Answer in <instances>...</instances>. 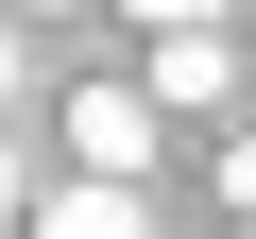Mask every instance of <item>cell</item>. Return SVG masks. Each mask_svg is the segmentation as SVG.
Masks as SVG:
<instances>
[{
    "label": "cell",
    "mask_w": 256,
    "mask_h": 239,
    "mask_svg": "<svg viewBox=\"0 0 256 239\" xmlns=\"http://www.w3.org/2000/svg\"><path fill=\"white\" fill-rule=\"evenodd\" d=\"M222 86H239V34H154V68H137L154 120H188V102H222Z\"/></svg>",
    "instance_id": "obj_2"
},
{
    "label": "cell",
    "mask_w": 256,
    "mask_h": 239,
    "mask_svg": "<svg viewBox=\"0 0 256 239\" xmlns=\"http://www.w3.org/2000/svg\"><path fill=\"white\" fill-rule=\"evenodd\" d=\"M68 154H86V188H137V171H154V102H137V86H86V102H68Z\"/></svg>",
    "instance_id": "obj_1"
},
{
    "label": "cell",
    "mask_w": 256,
    "mask_h": 239,
    "mask_svg": "<svg viewBox=\"0 0 256 239\" xmlns=\"http://www.w3.org/2000/svg\"><path fill=\"white\" fill-rule=\"evenodd\" d=\"M0 222H18V154H0Z\"/></svg>",
    "instance_id": "obj_7"
},
{
    "label": "cell",
    "mask_w": 256,
    "mask_h": 239,
    "mask_svg": "<svg viewBox=\"0 0 256 239\" xmlns=\"http://www.w3.org/2000/svg\"><path fill=\"white\" fill-rule=\"evenodd\" d=\"M239 239H256V222H239Z\"/></svg>",
    "instance_id": "obj_10"
},
{
    "label": "cell",
    "mask_w": 256,
    "mask_h": 239,
    "mask_svg": "<svg viewBox=\"0 0 256 239\" xmlns=\"http://www.w3.org/2000/svg\"><path fill=\"white\" fill-rule=\"evenodd\" d=\"M0 102H18V18H0Z\"/></svg>",
    "instance_id": "obj_6"
},
{
    "label": "cell",
    "mask_w": 256,
    "mask_h": 239,
    "mask_svg": "<svg viewBox=\"0 0 256 239\" xmlns=\"http://www.w3.org/2000/svg\"><path fill=\"white\" fill-rule=\"evenodd\" d=\"M239 86H256V52H239Z\"/></svg>",
    "instance_id": "obj_9"
},
{
    "label": "cell",
    "mask_w": 256,
    "mask_h": 239,
    "mask_svg": "<svg viewBox=\"0 0 256 239\" xmlns=\"http://www.w3.org/2000/svg\"><path fill=\"white\" fill-rule=\"evenodd\" d=\"M34 239H154V205H137V188H52Z\"/></svg>",
    "instance_id": "obj_3"
},
{
    "label": "cell",
    "mask_w": 256,
    "mask_h": 239,
    "mask_svg": "<svg viewBox=\"0 0 256 239\" xmlns=\"http://www.w3.org/2000/svg\"><path fill=\"white\" fill-rule=\"evenodd\" d=\"M222 205H239V222H256V137H239V154H222Z\"/></svg>",
    "instance_id": "obj_5"
},
{
    "label": "cell",
    "mask_w": 256,
    "mask_h": 239,
    "mask_svg": "<svg viewBox=\"0 0 256 239\" xmlns=\"http://www.w3.org/2000/svg\"><path fill=\"white\" fill-rule=\"evenodd\" d=\"M137 18H154V34H222L239 0H137Z\"/></svg>",
    "instance_id": "obj_4"
},
{
    "label": "cell",
    "mask_w": 256,
    "mask_h": 239,
    "mask_svg": "<svg viewBox=\"0 0 256 239\" xmlns=\"http://www.w3.org/2000/svg\"><path fill=\"white\" fill-rule=\"evenodd\" d=\"M18 18H68V0H18Z\"/></svg>",
    "instance_id": "obj_8"
}]
</instances>
